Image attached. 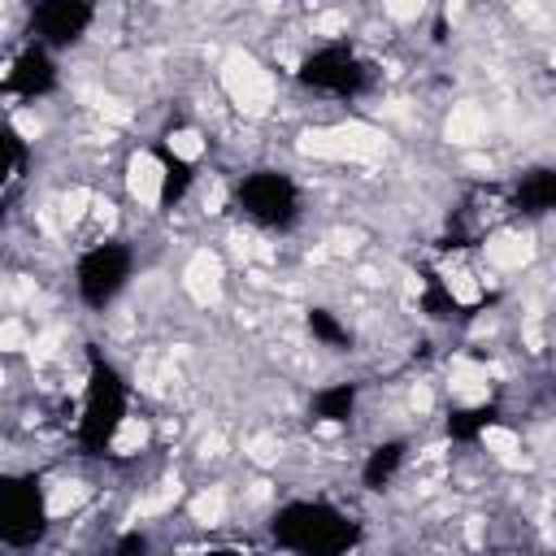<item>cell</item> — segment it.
<instances>
[{
    "label": "cell",
    "instance_id": "7a4b0ae2",
    "mask_svg": "<svg viewBox=\"0 0 556 556\" xmlns=\"http://www.w3.org/2000/svg\"><path fill=\"white\" fill-rule=\"evenodd\" d=\"M126 378L117 374V365H109L104 356H91L87 369V400H83V417H78V447L87 456H104L126 421Z\"/></svg>",
    "mask_w": 556,
    "mask_h": 556
},
{
    "label": "cell",
    "instance_id": "3957f363",
    "mask_svg": "<svg viewBox=\"0 0 556 556\" xmlns=\"http://www.w3.org/2000/svg\"><path fill=\"white\" fill-rule=\"evenodd\" d=\"M235 204L261 230H291L300 222V187L282 169H252L235 182Z\"/></svg>",
    "mask_w": 556,
    "mask_h": 556
},
{
    "label": "cell",
    "instance_id": "e0dca14e",
    "mask_svg": "<svg viewBox=\"0 0 556 556\" xmlns=\"http://www.w3.org/2000/svg\"><path fill=\"white\" fill-rule=\"evenodd\" d=\"M213 556H226V552H213Z\"/></svg>",
    "mask_w": 556,
    "mask_h": 556
},
{
    "label": "cell",
    "instance_id": "8992f818",
    "mask_svg": "<svg viewBox=\"0 0 556 556\" xmlns=\"http://www.w3.org/2000/svg\"><path fill=\"white\" fill-rule=\"evenodd\" d=\"M295 78L308 91H321V96H334V100H352V96H361L369 87V70L356 56V48H348V43H321V48H313L300 61Z\"/></svg>",
    "mask_w": 556,
    "mask_h": 556
},
{
    "label": "cell",
    "instance_id": "9a60e30c",
    "mask_svg": "<svg viewBox=\"0 0 556 556\" xmlns=\"http://www.w3.org/2000/svg\"><path fill=\"white\" fill-rule=\"evenodd\" d=\"M22 161H26V148H22V139L0 122V187L22 169Z\"/></svg>",
    "mask_w": 556,
    "mask_h": 556
},
{
    "label": "cell",
    "instance_id": "5b68a950",
    "mask_svg": "<svg viewBox=\"0 0 556 556\" xmlns=\"http://www.w3.org/2000/svg\"><path fill=\"white\" fill-rule=\"evenodd\" d=\"M135 274V252L122 243V239H104L96 248H87L74 265V287H78V300L87 308H109L126 282Z\"/></svg>",
    "mask_w": 556,
    "mask_h": 556
},
{
    "label": "cell",
    "instance_id": "277c9868",
    "mask_svg": "<svg viewBox=\"0 0 556 556\" xmlns=\"http://www.w3.org/2000/svg\"><path fill=\"white\" fill-rule=\"evenodd\" d=\"M48 534V500L35 473H0V543L35 547Z\"/></svg>",
    "mask_w": 556,
    "mask_h": 556
},
{
    "label": "cell",
    "instance_id": "5bb4252c",
    "mask_svg": "<svg viewBox=\"0 0 556 556\" xmlns=\"http://www.w3.org/2000/svg\"><path fill=\"white\" fill-rule=\"evenodd\" d=\"M308 330H313L321 343H330V348H348V343H352L348 326H343V321H334V317H330V308H308Z\"/></svg>",
    "mask_w": 556,
    "mask_h": 556
},
{
    "label": "cell",
    "instance_id": "4fadbf2b",
    "mask_svg": "<svg viewBox=\"0 0 556 556\" xmlns=\"http://www.w3.org/2000/svg\"><path fill=\"white\" fill-rule=\"evenodd\" d=\"M500 421V408L495 404H473V408H456L452 417H447V434L452 439H460V443H473L486 426H495Z\"/></svg>",
    "mask_w": 556,
    "mask_h": 556
},
{
    "label": "cell",
    "instance_id": "30bf717a",
    "mask_svg": "<svg viewBox=\"0 0 556 556\" xmlns=\"http://www.w3.org/2000/svg\"><path fill=\"white\" fill-rule=\"evenodd\" d=\"M404 452H408V443H404V439H382V443H374V447H369V456H365V465H361V482H365L369 491H382V486L400 473Z\"/></svg>",
    "mask_w": 556,
    "mask_h": 556
},
{
    "label": "cell",
    "instance_id": "7c38bea8",
    "mask_svg": "<svg viewBox=\"0 0 556 556\" xmlns=\"http://www.w3.org/2000/svg\"><path fill=\"white\" fill-rule=\"evenodd\" d=\"M191 182H195V169H191V161H182L178 152L161 148V204H174V200H182Z\"/></svg>",
    "mask_w": 556,
    "mask_h": 556
},
{
    "label": "cell",
    "instance_id": "52a82bcc",
    "mask_svg": "<svg viewBox=\"0 0 556 556\" xmlns=\"http://www.w3.org/2000/svg\"><path fill=\"white\" fill-rule=\"evenodd\" d=\"M91 22H96V9L83 0H43L30 9V43L48 52L70 48L91 30Z\"/></svg>",
    "mask_w": 556,
    "mask_h": 556
},
{
    "label": "cell",
    "instance_id": "6da1fadb",
    "mask_svg": "<svg viewBox=\"0 0 556 556\" xmlns=\"http://www.w3.org/2000/svg\"><path fill=\"white\" fill-rule=\"evenodd\" d=\"M269 534L291 556H348L361 543V521L330 500H291L274 513Z\"/></svg>",
    "mask_w": 556,
    "mask_h": 556
},
{
    "label": "cell",
    "instance_id": "9c48e42d",
    "mask_svg": "<svg viewBox=\"0 0 556 556\" xmlns=\"http://www.w3.org/2000/svg\"><path fill=\"white\" fill-rule=\"evenodd\" d=\"M513 204L521 213H530V217H543L556 204V169H547V165L526 169L521 182H517V191H513Z\"/></svg>",
    "mask_w": 556,
    "mask_h": 556
},
{
    "label": "cell",
    "instance_id": "2e32d148",
    "mask_svg": "<svg viewBox=\"0 0 556 556\" xmlns=\"http://www.w3.org/2000/svg\"><path fill=\"white\" fill-rule=\"evenodd\" d=\"M0 222H4V195H0Z\"/></svg>",
    "mask_w": 556,
    "mask_h": 556
},
{
    "label": "cell",
    "instance_id": "8fae6325",
    "mask_svg": "<svg viewBox=\"0 0 556 556\" xmlns=\"http://www.w3.org/2000/svg\"><path fill=\"white\" fill-rule=\"evenodd\" d=\"M352 408H356V382H330L313 395V417L317 421H339L343 426L352 417Z\"/></svg>",
    "mask_w": 556,
    "mask_h": 556
},
{
    "label": "cell",
    "instance_id": "ba28073f",
    "mask_svg": "<svg viewBox=\"0 0 556 556\" xmlns=\"http://www.w3.org/2000/svg\"><path fill=\"white\" fill-rule=\"evenodd\" d=\"M52 87H56V61H52V52L39 48V43H26L13 56L9 74H4V91L22 96V100H35V96H48Z\"/></svg>",
    "mask_w": 556,
    "mask_h": 556
}]
</instances>
